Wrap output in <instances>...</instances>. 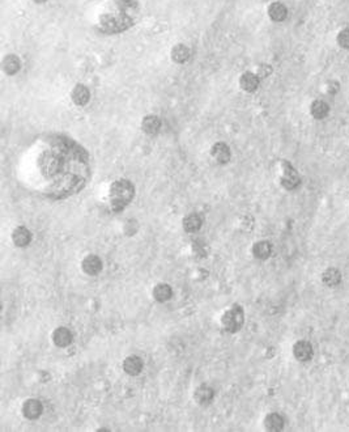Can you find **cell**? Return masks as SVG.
<instances>
[{
    "label": "cell",
    "mask_w": 349,
    "mask_h": 432,
    "mask_svg": "<svg viewBox=\"0 0 349 432\" xmlns=\"http://www.w3.org/2000/svg\"><path fill=\"white\" fill-rule=\"evenodd\" d=\"M222 326L228 333H237L241 330L245 322V314H243V309L238 305H234L233 308L226 311L222 316Z\"/></svg>",
    "instance_id": "cell-3"
},
{
    "label": "cell",
    "mask_w": 349,
    "mask_h": 432,
    "mask_svg": "<svg viewBox=\"0 0 349 432\" xmlns=\"http://www.w3.org/2000/svg\"><path fill=\"white\" fill-rule=\"evenodd\" d=\"M73 340V335L71 333V330H68L67 328H58L55 329L54 333H52V342L56 347L59 349H66L68 347Z\"/></svg>",
    "instance_id": "cell-7"
},
{
    "label": "cell",
    "mask_w": 349,
    "mask_h": 432,
    "mask_svg": "<svg viewBox=\"0 0 349 432\" xmlns=\"http://www.w3.org/2000/svg\"><path fill=\"white\" fill-rule=\"evenodd\" d=\"M313 346L307 340H298L293 346V355L300 362H307L313 357Z\"/></svg>",
    "instance_id": "cell-8"
},
{
    "label": "cell",
    "mask_w": 349,
    "mask_h": 432,
    "mask_svg": "<svg viewBox=\"0 0 349 432\" xmlns=\"http://www.w3.org/2000/svg\"><path fill=\"white\" fill-rule=\"evenodd\" d=\"M268 16L275 23H283L288 17V9L280 2H275L268 7Z\"/></svg>",
    "instance_id": "cell-16"
},
{
    "label": "cell",
    "mask_w": 349,
    "mask_h": 432,
    "mask_svg": "<svg viewBox=\"0 0 349 432\" xmlns=\"http://www.w3.org/2000/svg\"><path fill=\"white\" fill-rule=\"evenodd\" d=\"M202 224H203V220L198 213H191V215H187L182 222L183 229H185L186 232H190V233L198 232V230L202 228Z\"/></svg>",
    "instance_id": "cell-19"
},
{
    "label": "cell",
    "mask_w": 349,
    "mask_h": 432,
    "mask_svg": "<svg viewBox=\"0 0 349 432\" xmlns=\"http://www.w3.org/2000/svg\"><path fill=\"white\" fill-rule=\"evenodd\" d=\"M272 253V246L268 241H258L257 244L253 246V254H254L255 258L258 259H264L268 258Z\"/></svg>",
    "instance_id": "cell-22"
},
{
    "label": "cell",
    "mask_w": 349,
    "mask_h": 432,
    "mask_svg": "<svg viewBox=\"0 0 349 432\" xmlns=\"http://www.w3.org/2000/svg\"><path fill=\"white\" fill-rule=\"evenodd\" d=\"M2 68H3L4 74H7L8 76L16 75L21 68L20 58L15 54L6 55L3 59V63H2Z\"/></svg>",
    "instance_id": "cell-13"
},
{
    "label": "cell",
    "mask_w": 349,
    "mask_h": 432,
    "mask_svg": "<svg viewBox=\"0 0 349 432\" xmlns=\"http://www.w3.org/2000/svg\"><path fill=\"white\" fill-rule=\"evenodd\" d=\"M173 296V290L169 284H157L153 288V297L159 302H165Z\"/></svg>",
    "instance_id": "cell-21"
},
{
    "label": "cell",
    "mask_w": 349,
    "mask_h": 432,
    "mask_svg": "<svg viewBox=\"0 0 349 432\" xmlns=\"http://www.w3.org/2000/svg\"><path fill=\"white\" fill-rule=\"evenodd\" d=\"M35 4H42V3H46L47 0H33Z\"/></svg>",
    "instance_id": "cell-27"
},
{
    "label": "cell",
    "mask_w": 349,
    "mask_h": 432,
    "mask_svg": "<svg viewBox=\"0 0 349 432\" xmlns=\"http://www.w3.org/2000/svg\"><path fill=\"white\" fill-rule=\"evenodd\" d=\"M100 26L107 33H121L132 26V19L126 13L105 14L100 20Z\"/></svg>",
    "instance_id": "cell-2"
},
{
    "label": "cell",
    "mask_w": 349,
    "mask_h": 432,
    "mask_svg": "<svg viewBox=\"0 0 349 432\" xmlns=\"http://www.w3.org/2000/svg\"><path fill=\"white\" fill-rule=\"evenodd\" d=\"M143 360L136 355H131L123 360V371L130 376H138L143 371Z\"/></svg>",
    "instance_id": "cell-12"
},
{
    "label": "cell",
    "mask_w": 349,
    "mask_h": 432,
    "mask_svg": "<svg viewBox=\"0 0 349 432\" xmlns=\"http://www.w3.org/2000/svg\"><path fill=\"white\" fill-rule=\"evenodd\" d=\"M336 41H338L339 46H341L343 49H349V29H343V30H340Z\"/></svg>",
    "instance_id": "cell-25"
},
{
    "label": "cell",
    "mask_w": 349,
    "mask_h": 432,
    "mask_svg": "<svg viewBox=\"0 0 349 432\" xmlns=\"http://www.w3.org/2000/svg\"><path fill=\"white\" fill-rule=\"evenodd\" d=\"M329 107L328 105L322 100H315L310 106V113L315 119H323L328 115Z\"/></svg>",
    "instance_id": "cell-23"
},
{
    "label": "cell",
    "mask_w": 349,
    "mask_h": 432,
    "mask_svg": "<svg viewBox=\"0 0 349 432\" xmlns=\"http://www.w3.org/2000/svg\"><path fill=\"white\" fill-rule=\"evenodd\" d=\"M240 85L246 92H255L259 86V78L253 72H245L240 79Z\"/></svg>",
    "instance_id": "cell-17"
},
{
    "label": "cell",
    "mask_w": 349,
    "mask_h": 432,
    "mask_svg": "<svg viewBox=\"0 0 349 432\" xmlns=\"http://www.w3.org/2000/svg\"><path fill=\"white\" fill-rule=\"evenodd\" d=\"M284 174L281 178V185L285 187L286 190H293L300 185V176L296 172V169L292 167L289 163H284Z\"/></svg>",
    "instance_id": "cell-4"
},
{
    "label": "cell",
    "mask_w": 349,
    "mask_h": 432,
    "mask_svg": "<svg viewBox=\"0 0 349 432\" xmlns=\"http://www.w3.org/2000/svg\"><path fill=\"white\" fill-rule=\"evenodd\" d=\"M81 268L87 275H97V274L101 273L102 270V261L99 256H94V254H90V256L85 257L81 262Z\"/></svg>",
    "instance_id": "cell-6"
},
{
    "label": "cell",
    "mask_w": 349,
    "mask_h": 432,
    "mask_svg": "<svg viewBox=\"0 0 349 432\" xmlns=\"http://www.w3.org/2000/svg\"><path fill=\"white\" fill-rule=\"evenodd\" d=\"M135 187L127 179H118L110 187V203L114 211H121L132 201Z\"/></svg>",
    "instance_id": "cell-1"
},
{
    "label": "cell",
    "mask_w": 349,
    "mask_h": 432,
    "mask_svg": "<svg viewBox=\"0 0 349 432\" xmlns=\"http://www.w3.org/2000/svg\"><path fill=\"white\" fill-rule=\"evenodd\" d=\"M215 397L214 389L211 388L207 384H202L200 386H198L195 393H193V398L197 401V403L202 405V406H205V405H209L212 402Z\"/></svg>",
    "instance_id": "cell-11"
},
{
    "label": "cell",
    "mask_w": 349,
    "mask_h": 432,
    "mask_svg": "<svg viewBox=\"0 0 349 432\" xmlns=\"http://www.w3.org/2000/svg\"><path fill=\"white\" fill-rule=\"evenodd\" d=\"M115 3L118 4V7L121 9H130L135 8L138 6L136 0H115Z\"/></svg>",
    "instance_id": "cell-26"
},
{
    "label": "cell",
    "mask_w": 349,
    "mask_h": 432,
    "mask_svg": "<svg viewBox=\"0 0 349 432\" xmlns=\"http://www.w3.org/2000/svg\"><path fill=\"white\" fill-rule=\"evenodd\" d=\"M12 241H13V244H15L16 246H18V248H25V246H28V245L30 244V241H32V233H30V230L28 229V228L24 227V225H20V227L15 228V230H13V233H12Z\"/></svg>",
    "instance_id": "cell-10"
},
{
    "label": "cell",
    "mask_w": 349,
    "mask_h": 432,
    "mask_svg": "<svg viewBox=\"0 0 349 432\" xmlns=\"http://www.w3.org/2000/svg\"><path fill=\"white\" fill-rule=\"evenodd\" d=\"M322 280H323V283L326 285H328V287H335V285L340 284L341 282V274L340 271L338 270V268H327L326 271L323 273V275H322Z\"/></svg>",
    "instance_id": "cell-24"
},
{
    "label": "cell",
    "mask_w": 349,
    "mask_h": 432,
    "mask_svg": "<svg viewBox=\"0 0 349 432\" xmlns=\"http://www.w3.org/2000/svg\"><path fill=\"white\" fill-rule=\"evenodd\" d=\"M170 55L171 59H173L176 63L183 64L190 59V49H188L186 45H183V43H177V45L173 46V49H171Z\"/></svg>",
    "instance_id": "cell-18"
},
{
    "label": "cell",
    "mask_w": 349,
    "mask_h": 432,
    "mask_svg": "<svg viewBox=\"0 0 349 432\" xmlns=\"http://www.w3.org/2000/svg\"><path fill=\"white\" fill-rule=\"evenodd\" d=\"M42 411H44V406H42V403L38 400L30 398V400H26L25 402H24L23 415L26 419H30V421L38 419V418L42 415Z\"/></svg>",
    "instance_id": "cell-5"
},
{
    "label": "cell",
    "mask_w": 349,
    "mask_h": 432,
    "mask_svg": "<svg viewBox=\"0 0 349 432\" xmlns=\"http://www.w3.org/2000/svg\"><path fill=\"white\" fill-rule=\"evenodd\" d=\"M264 427L267 428V431H281L284 428V419L281 415L276 414V412H271L264 419Z\"/></svg>",
    "instance_id": "cell-20"
},
{
    "label": "cell",
    "mask_w": 349,
    "mask_h": 432,
    "mask_svg": "<svg viewBox=\"0 0 349 432\" xmlns=\"http://www.w3.org/2000/svg\"><path fill=\"white\" fill-rule=\"evenodd\" d=\"M71 97L77 106H85L90 100V92L88 89V86H85L84 84H77L72 89Z\"/></svg>",
    "instance_id": "cell-15"
},
{
    "label": "cell",
    "mask_w": 349,
    "mask_h": 432,
    "mask_svg": "<svg viewBox=\"0 0 349 432\" xmlns=\"http://www.w3.org/2000/svg\"><path fill=\"white\" fill-rule=\"evenodd\" d=\"M211 155L219 164H226V163L230 161L231 157V152L230 150H229L228 144L222 143V141L215 143L214 146H212Z\"/></svg>",
    "instance_id": "cell-9"
},
{
    "label": "cell",
    "mask_w": 349,
    "mask_h": 432,
    "mask_svg": "<svg viewBox=\"0 0 349 432\" xmlns=\"http://www.w3.org/2000/svg\"><path fill=\"white\" fill-rule=\"evenodd\" d=\"M142 129L148 135H156L161 129V119L154 114L145 115L142 121Z\"/></svg>",
    "instance_id": "cell-14"
}]
</instances>
